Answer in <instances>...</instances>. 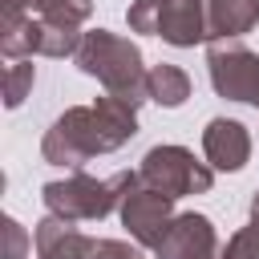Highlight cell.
<instances>
[{
	"label": "cell",
	"instance_id": "cell-1",
	"mask_svg": "<svg viewBox=\"0 0 259 259\" xmlns=\"http://www.w3.org/2000/svg\"><path fill=\"white\" fill-rule=\"evenodd\" d=\"M138 134V105L105 93L93 105H69L40 138V158L49 166L81 170L97 154H113Z\"/></svg>",
	"mask_w": 259,
	"mask_h": 259
},
{
	"label": "cell",
	"instance_id": "cell-8",
	"mask_svg": "<svg viewBox=\"0 0 259 259\" xmlns=\"http://www.w3.org/2000/svg\"><path fill=\"white\" fill-rule=\"evenodd\" d=\"M202 154L214 170H243L251 158V134L235 117H210L202 130Z\"/></svg>",
	"mask_w": 259,
	"mask_h": 259
},
{
	"label": "cell",
	"instance_id": "cell-3",
	"mask_svg": "<svg viewBox=\"0 0 259 259\" xmlns=\"http://www.w3.org/2000/svg\"><path fill=\"white\" fill-rule=\"evenodd\" d=\"M138 182V170H117L109 178H93L85 170H73L69 178L45 182L40 202L49 214H61L69 223H101L109 210L121 206V194Z\"/></svg>",
	"mask_w": 259,
	"mask_h": 259
},
{
	"label": "cell",
	"instance_id": "cell-14",
	"mask_svg": "<svg viewBox=\"0 0 259 259\" xmlns=\"http://www.w3.org/2000/svg\"><path fill=\"white\" fill-rule=\"evenodd\" d=\"M223 259H259V219H251L247 227H239V231L227 239Z\"/></svg>",
	"mask_w": 259,
	"mask_h": 259
},
{
	"label": "cell",
	"instance_id": "cell-5",
	"mask_svg": "<svg viewBox=\"0 0 259 259\" xmlns=\"http://www.w3.org/2000/svg\"><path fill=\"white\" fill-rule=\"evenodd\" d=\"M138 178L170 198H186V194H206L214 186V166L198 162L186 146H154L142 154Z\"/></svg>",
	"mask_w": 259,
	"mask_h": 259
},
{
	"label": "cell",
	"instance_id": "cell-13",
	"mask_svg": "<svg viewBox=\"0 0 259 259\" xmlns=\"http://www.w3.org/2000/svg\"><path fill=\"white\" fill-rule=\"evenodd\" d=\"M32 81H36V65H32V57L12 61V65L4 69V105L16 109V105L32 93Z\"/></svg>",
	"mask_w": 259,
	"mask_h": 259
},
{
	"label": "cell",
	"instance_id": "cell-15",
	"mask_svg": "<svg viewBox=\"0 0 259 259\" xmlns=\"http://www.w3.org/2000/svg\"><path fill=\"white\" fill-rule=\"evenodd\" d=\"M89 259H146V255L138 243H125V239H93Z\"/></svg>",
	"mask_w": 259,
	"mask_h": 259
},
{
	"label": "cell",
	"instance_id": "cell-12",
	"mask_svg": "<svg viewBox=\"0 0 259 259\" xmlns=\"http://www.w3.org/2000/svg\"><path fill=\"white\" fill-rule=\"evenodd\" d=\"M24 12L40 16L45 24H61V28H81L93 16V0H12Z\"/></svg>",
	"mask_w": 259,
	"mask_h": 259
},
{
	"label": "cell",
	"instance_id": "cell-11",
	"mask_svg": "<svg viewBox=\"0 0 259 259\" xmlns=\"http://www.w3.org/2000/svg\"><path fill=\"white\" fill-rule=\"evenodd\" d=\"M146 89H150V101H158L162 109H178V105H186V97H190V77H186V69L162 61V65L150 69Z\"/></svg>",
	"mask_w": 259,
	"mask_h": 259
},
{
	"label": "cell",
	"instance_id": "cell-4",
	"mask_svg": "<svg viewBox=\"0 0 259 259\" xmlns=\"http://www.w3.org/2000/svg\"><path fill=\"white\" fill-rule=\"evenodd\" d=\"M125 20L130 32L162 36L174 49H194L206 40V0H134Z\"/></svg>",
	"mask_w": 259,
	"mask_h": 259
},
{
	"label": "cell",
	"instance_id": "cell-7",
	"mask_svg": "<svg viewBox=\"0 0 259 259\" xmlns=\"http://www.w3.org/2000/svg\"><path fill=\"white\" fill-rule=\"evenodd\" d=\"M158 259H223V243L214 235V223L198 210L174 214L166 239L154 247Z\"/></svg>",
	"mask_w": 259,
	"mask_h": 259
},
{
	"label": "cell",
	"instance_id": "cell-18",
	"mask_svg": "<svg viewBox=\"0 0 259 259\" xmlns=\"http://www.w3.org/2000/svg\"><path fill=\"white\" fill-rule=\"evenodd\" d=\"M251 219H259V190H255V198H251Z\"/></svg>",
	"mask_w": 259,
	"mask_h": 259
},
{
	"label": "cell",
	"instance_id": "cell-2",
	"mask_svg": "<svg viewBox=\"0 0 259 259\" xmlns=\"http://www.w3.org/2000/svg\"><path fill=\"white\" fill-rule=\"evenodd\" d=\"M77 69L85 77H97V85L130 105H142L150 101V89H146V77L150 69L142 65V49L130 40V36H117L109 28H93L81 36L77 53H73Z\"/></svg>",
	"mask_w": 259,
	"mask_h": 259
},
{
	"label": "cell",
	"instance_id": "cell-9",
	"mask_svg": "<svg viewBox=\"0 0 259 259\" xmlns=\"http://www.w3.org/2000/svg\"><path fill=\"white\" fill-rule=\"evenodd\" d=\"M32 243H36V259H89L93 251V239L61 214H45L32 231Z\"/></svg>",
	"mask_w": 259,
	"mask_h": 259
},
{
	"label": "cell",
	"instance_id": "cell-10",
	"mask_svg": "<svg viewBox=\"0 0 259 259\" xmlns=\"http://www.w3.org/2000/svg\"><path fill=\"white\" fill-rule=\"evenodd\" d=\"M259 24V0H206V40L247 36Z\"/></svg>",
	"mask_w": 259,
	"mask_h": 259
},
{
	"label": "cell",
	"instance_id": "cell-6",
	"mask_svg": "<svg viewBox=\"0 0 259 259\" xmlns=\"http://www.w3.org/2000/svg\"><path fill=\"white\" fill-rule=\"evenodd\" d=\"M117 214H121V227L130 231V239H134L138 247H150V251H154V247L166 239L170 223H174V198L162 194V190H154V186H146V182L138 178V182L121 194Z\"/></svg>",
	"mask_w": 259,
	"mask_h": 259
},
{
	"label": "cell",
	"instance_id": "cell-17",
	"mask_svg": "<svg viewBox=\"0 0 259 259\" xmlns=\"http://www.w3.org/2000/svg\"><path fill=\"white\" fill-rule=\"evenodd\" d=\"M247 105L259 109V57H255V69H251V85H247Z\"/></svg>",
	"mask_w": 259,
	"mask_h": 259
},
{
	"label": "cell",
	"instance_id": "cell-16",
	"mask_svg": "<svg viewBox=\"0 0 259 259\" xmlns=\"http://www.w3.org/2000/svg\"><path fill=\"white\" fill-rule=\"evenodd\" d=\"M4 239H8V247H4V259H28V247H32V239H28V231L8 214L4 219Z\"/></svg>",
	"mask_w": 259,
	"mask_h": 259
}]
</instances>
